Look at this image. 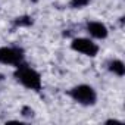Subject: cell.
I'll return each mask as SVG.
<instances>
[{
    "instance_id": "obj_6",
    "label": "cell",
    "mask_w": 125,
    "mask_h": 125,
    "mask_svg": "<svg viewBox=\"0 0 125 125\" xmlns=\"http://www.w3.org/2000/svg\"><path fill=\"white\" fill-rule=\"evenodd\" d=\"M109 71L113 72V74L118 75V77H124V75H125V65H124V62L119 60V59L110 60V62H109Z\"/></svg>"
},
{
    "instance_id": "obj_2",
    "label": "cell",
    "mask_w": 125,
    "mask_h": 125,
    "mask_svg": "<svg viewBox=\"0 0 125 125\" xmlns=\"http://www.w3.org/2000/svg\"><path fill=\"white\" fill-rule=\"evenodd\" d=\"M69 96L72 100H75L77 103L83 106H93L97 102V93L88 84H80V85L72 87L69 90Z\"/></svg>"
},
{
    "instance_id": "obj_7",
    "label": "cell",
    "mask_w": 125,
    "mask_h": 125,
    "mask_svg": "<svg viewBox=\"0 0 125 125\" xmlns=\"http://www.w3.org/2000/svg\"><path fill=\"white\" fill-rule=\"evenodd\" d=\"M90 2H91V0H71V8H74V9H83Z\"/></svg>"
},
{
    "instance_id": "obj_1",
    "label": "cell",
    "mask_w": 125,
    "mask_h": 125,
    "mask_svg": "<svg viewBox=\"0 0 125 125\" xmlns=\"http://www.w3.org/2000/svg\"><path fill=\"white\" fill-rule=\"evenodd\" d=\"M15 78L18 83H21L25 88H30V90H34V91H38L41 88V77L40 74L32 69L31 66L25 65V63H19L15 69Z\"/></svg>"
},
{
    "instance_id": "obj_4",
    "label": "cell",
    "mask_w": 125,
    "mask_h": 125,
    "mask_svg": "<svg viewBox=\"0 0 125 125\" xmlns=\"http://www.w3.org/2000/svg\"><path fill=\"white\" fill-rule=\"evenodd\" d=\"M71 49L77 53H81L84 56H90V57H94L97 53H99V46L90 40V38H84V37H80V38H74L72 43H71Z\"/></svg>"
},
{
    "instance_id": "obj_5",
    "label": "cell",
    "mask_w": 125,
    "mask_h": 125,
    "mask_svg": "<svg viewBox=\"0 0 125 125\" xmlns=\"http://www.w3.org/2000/svg\"><path fill=\"white\" fill-rule=\"evenodd\" d=\"M87 31L93 38H97V40H104L107 37V34H109L107 27L103 22H99V21L87 22Z\"/></svg>"
},
{
    "instance_id": "obj_3",
    "label": "cell",
    "mask_w": 125,
    "mask_h": 125,
    "mask_svg": "<svg viewBox=\"0 0 125 125\" xmlns=\"http://www.w3.org/2000/svg\"><path fill=\"white\" fill-rule=\"evenodd\" d=\"M24 60V50L19 47H10L3 46L0 47V63L3 65H12L18 66Z\"/></svg>"
}]
</instances>
